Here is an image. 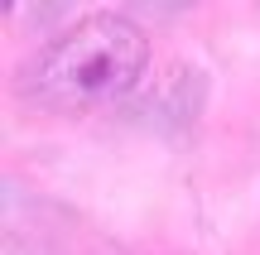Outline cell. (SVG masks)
<instances>
[{"mask_svg": "<svg viewBox=\"0 0 260 255\" xmlns=\"http://www.w3.org/2000/svg\"><path fill=\"white\" fill-rule=\"evenodd\" d=\"M149 39L121 15H87L53 39L29 67V92L48 111H92L140 82Z\"/></svg>", "mask_w": 260, "mask_h": 255, "instance_id": "1", "label": "cell"}, {"mask_svg": "<svg viewBox=\"0 0 260 255\" xmlns=\"http://www.w3.org/2000/svg\"><path fill=\"white\" fill-rule=\"evenodd\" d=\"M5 5H10V0H5Z\"/></svg>", "mask_w": 260, "mask_h": 255, "instance_id": "2", "label": "cell"}]
</instances>
